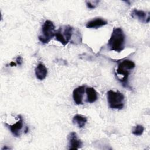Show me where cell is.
<instances>
[{
    "label": "cell",
    "mask_w": 150,
    "mask_h": 150,
    "mask_svg": "<svg viewBox=\"0 0 150 150\" xmlns=\"http://www.w3.org/2000/svg\"><path fill=\"white\" fill-rule=\"evenodd\" d=\"M86 94H87V101L90 103H92L95 102L97 98V93L95 90V89L93 87H87L86 89Z\"/></svg>",
    "instance_id": "4fadbf2b"
},
{
    "label": "cell",
    "mask_w": 150,
    "mask_h": 150,
    "mask_svg": "<svg viewBox=\"0 0 150 150\" xmlns=\"http://www.w3.org/2000/svg\"><path fill=\"white\" fill-rule=\"evenodd\" d=\"M35 70V75L38 79L42 80L46 78L47 74V70L43 64L39 63Z\"/></svg>",
    "instance_id": "8fae6325"
},
{
    "label": "cell",
    "mask_w": 150,
    "mask_h": 150,
    "mask_svg": "<svg viewBox=\"0 0 150 150\" xmlns=\"http://www.w3.org/2000/svg\"><path fill=\"white\" fill-rule=\"evenodd\" d=\"M16 63H17L18 64H19V65H21L22 64V59L21 57V56H18L16 57Z\"/></svg>",
    "instance_id": "2e32d148"
},
{
    "label": "cell",
    "mask_w": 150,
    "mask_h": 150,
    "mask_svg": "<svg viewBox=\"0 0 150 150\" xmlns=\"http://www.w3.org/2000/svg\"><path fill=\"white\" fill-rule=\"evenodd\" d=\"M135 66V63L129 60H124L120 62L115 70V74L117 76H122V77L119 79V81L122 85L127 88H130L128 83V76L130 71Z\"/></svg>",
    "instance_id": "7a4b0ae2"
},
{
    "label": "cell",
    "mask_w": 150,
    "mask_h": 150,
    "mask_svg": "<svg viewBox=\"0 0 150 150\" xmlns=\"http://www.w3.org/2000/svg\"><path fill=\"white\" fill-rule=\"evenodd\" d=\"M18 117L19 119L15 124L13 125H8L6 124V125L8 126L11 132L15 137H19L20 135V132L23 127V119L21 115H18Z\"/></svg>",
    "instance_id": "ba28073f"
},
{
    "label": "cell",
    "mask_w": 150,
    "mask_h": 150,
    "mask_svg": "<svg viewBox=\"0 0 150 150\" xmlns=\"http://www.w3.org/2000/svg\"><path fill=\"white\" fill-rule=\"evenodd\" d=\"M108 105L112 109L121 110L124 107V96L120 91L109 90L107 93Z\"/></svg>",
    "instance_id": "3957f363"
},
{
    "label": "cell",
    "mask_w": 150,
    "mask_h": 150,
    "mask_svg": "<svg viewBox=\"0 0 150 150\" xmlns=\"http://www.w3.org/2000/svg\"><path fill=\"white\" fill-rule=\"evenodd\" d=\"M144 131V128L142 125H137L136 126H135L132 131V132L134 135H141L142 134L143 132Z\"/></svg>",
    "instance_id": "5bb4252c"
},
{
    "label": "cell",
    "mask_w": 150,
    "mask_h": 150,
    "mask_svg": "<svg viewBox=\"0 0 150 150\" xmlns=\"http://www.w3.org/2000/svg\"><path fill=\"white\" fill-rule=\"evenodd\" d=\"M69 149H78L82 146V142L77 137L76 132H71L68 135Z\"/></svg>",
    "instance_id": "8992f818"
},
{
    "label": "cell",
    "mask_w": 150,
    "mask_h": 150,
    "mask_svg": "<svg viewBox=\"0 0 150 150\" xmlns=\"http://www.w3.org/2000/svg\"><path fill=\"white\" fill-rule=\"evenodd\" d=\"M29 131V128H28V127H26V128H25V133L26 134Z\"/></svg>",
    "instance_id": "ac0fdd59"
},
{
    "label": "cell",
    "mask_w": 150,
    "mask_h": 150,
    "mask_svg": "<svg viewBox=\"0 0 150 150\" xmlns=\"http://www.w3.org/2000/svg\"><path fill=\"white\" fill-rule=\"evenodd\" d=\"M125 35L121 28H114L108 41V47L111 50L121 52L124 48Z\"/></svg>",
    "instance_id": "6da1fadb"
},
{
    "label": "cell",
    "mask_w": 150,
    "mask_h": 150,
    "mask_svg": "<svg viewBox=\"0 0 150 150\" xmlns=\"http://www.w3.org/2000/svg\"><path fill=\"white\" fill-rule=\"evenodd\" d=\"M87 118L85 116L80 115V114L75 115L73 117V120H72L73 123L74 125H77L80 128H83L85 126V125L87 122Z\"/></svg>",
    "instance_id": "7c38bea8"
},
{
    "label": "cell",
    "mask_w": 150,
    "mask_h": 150,
    "mask_svg": "<svg viewBox=\"0 0 150 150\" xmlns=\"http://www.w3.org/2000/svg\"><path fill=\"white\" fill-rule=\"evenodd\" d=\"M107 24V21L101 18H97L88 22L86 23V27L87 28L98 29Z\"/></svg>",
    "instance_id": "30bf717a"
},
{
    "label": "cell",
    "mask_w": 150,
    "mask_h": 150,
    "mask_svg": "<svg viewBox=\"0 0 150 150\" xmlns=\"http://www.w3.org/2000/svg\"><path fill=\"white\" fill-rule=\"evenodd\" d=\"M85 91V86H81L75 88L73 91V98L76 104H83V98Z\"/></svg>",
    "instance_id": "52a82bcc"
},
{
    "label": "cell",
    "mask_w": 150,
    "mask_h": 150,
    "mask_svg": "<svg viewBox=\"0 0 150 150\" xmlns=\"http://www.w3.org/2000/svg\"><path fill=\"white\" fill-rule=\"evenodd\" d=\"M86 4H87V6L89 9H94V8H96V5L92 4L91 2L87 1V2H86Z\"/></svg>",
    "instance_id": "9a60e30c"
},
{
    "label": "cell",
    "mask_w": 150,
    "mask_h": 150,
    "mask_svg": "<svg viewBox=\"0 0 150 150\" xmlns=\"http://www.w3.org/2000/svg\"><path fill=\"white\" fill-rule=\"evenodd\" d=\"M9 149V148H8V147H6V146H4V147H3L2 148V150H4V149Z\"/></svg>",
    "instance_id": "d6986e66"
},
{
    "label": "cell",
    "mask_w": 150,
    "mask_h": 150,
    "mask_svg": "<svg viewBox=\"0 0 150 150\" xmlns=\"http://www.w3.org/2000/svg\"><path fill=\"white\" fill-rule=\"evenodd\" d=\"M42 35L39 36V40L43 43H47L54 36L55 26L53 22L46 20L42 28Z\"/></svg>",
    "instance_id": "277c9868"
},
{
    "label": "cell",
    "mask_w": 150,
    "mask_h": 150,
    "mask_svg": "<svg viewBox=\"0 0 150 150\" xmlns=\"http://www.w3.org/2000/svg\"><path fill=\"white\" fill-rule=\"evenodd\" d=\"M9 65L11 66H16V64L15 63H14L13 62H11L10 63H9Z\"/></svg>",
    "instance_id": "e0dca14e"
},
{
    "label": "cell",
    "mask_w": 150,
    "mask_h": 150,
    "mask_svg": "<svg viewBox=\"0 0 150 150\" xmlns=\"http://www.w3.org/2000/svg\"><path fill=\"white\" fill-rule=\"evenodd\" d=\"M131 15L132 18H136L143 23H148L149 21V15L147 16L146 13L142 10L134 9L132 10Z\"/></svg>",
    "instance_id": "9c48e42d"
},
{
    "label": "cell",
    "mask_w": 150,
    "mask_h": 150,
    "mask_svg": "<svg viewBox=\"0 0 150 150\" xmlns=\"http://www.w3.org/2000/svg\"><path fill=\"white\" fill-rule=\"evenodd\" d=\"M73 34V28L69 25L60 27L55 31L56 40L60 42L63 46L66 45L70 40Z\"/></svg>",
    "instance_id": "5b68a950"
}]
</instances>
